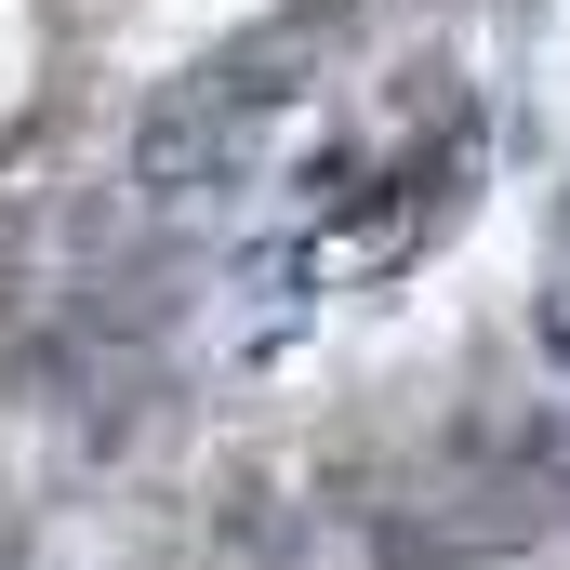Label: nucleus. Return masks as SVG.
Instances as JSON below:
<instances>
[{
	"instance_id": "nucleus-1",
	"label": "nucleus",
	"mask_w": 570,
	"mask_h": 570,
	"mask_svg": "<svg viewBox=\"0 0 570 570\" xmlns=\"http://www.w3.org/2000/svg\"><path fill=\"white\" fill-rule=\"evenodd\" d=\"M253 107H266V80H186V94H159L146 134H134V186H146V199H199V186H226Z\"/></svg>"
},
{
	"instance_id": "nucleus-2",
	"label": "nucleus",
	"mask_w": 570,
	"mask_h": 570,
	"mask_svg": "<svg viewBox=\"0 0 570 570\" xmlns=\"http://www.w3.org/2000/svg\"><path fill=\"white\" fill-rule=\"evenodd\" d=\"M531 318H544V358L570 372V239H558V266H544V305H531Z\"/></svg>"
}]
</instances>
